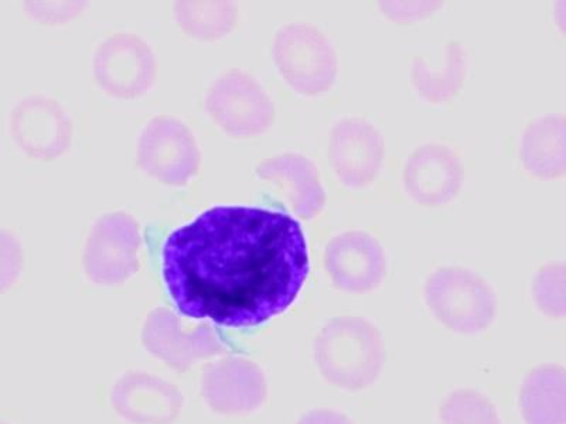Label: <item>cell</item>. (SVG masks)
I'll use <instances>...</instances> for the list:
<instances>
[{"label": "cell", "instance_id": "2", "mask_svg": "<svg viewBox=\"0 0 566 424\" xmlns=\"http://www.w3.org/2000/svg\"><path fill=\"white\" fill-rule=\"evenodd\" d=\"M315 361L325 380L346 391H361L380 377L384 342L380 331L361 317H338L316 337Z\"/></svg>", "mask_w": 566, "mask_h": 424}, {"label": "cell", "instance_id": "18", "mask_svg": "<svg viewBox=\"0 0 566 424\" xmlns=\"http://www.w3.org/2000/svg\"><path fill=\"white\" fill-rule=\"evenodd\" d=\"M523 159L531 173L545 179L565 171V120L563 116L541 118L524 136Z\"/></svg>", "mask_w": 566, "mask_h": 424}, {"label": "cell", "instance_id": "22", "mask_svg": "<svg viewBox=\"0 0 566 424\" xmlns=\"http://www.w3.org/2000/svg\"><path fill=\"white\" fill-rule=\"evenodd\" d=\"M22 267V245L9 231L0 230V295L17 283Z\"/></svg>", "mask_w": 566, "mask_h": 424}, {"label": "cell", "instance_id": "21", "mask_svg": "<svg viewBox=\"0 0 566 424\" xmlns=\"http://www.w3.org/2000/svg\"><path fill=\"white\" fill-rule=\"evenodd\" d=\"M535 301L545 315L563 317L565 315V267L551 265L541 271L534 282Z\"/></svg>", "mask_w": 566, "mask_h": 424}, {"label": "cell", "instance_id": "15", "mask_svg": "<svg viewBox=\"0 0 566 424\" xmlns=\"http://www.w3.org/2000/svg\"><path fill=\"white\" fill-rule=\"evenodd\" d=\"M403 181L417 203L447 204L462 184V168L452 150L438 145L424 146L407 161Z\"/></svg>", "mask_w": 566, "mask_h": 424}, {"label": "cell", "instance_id": "19", "mask_svg": "<svg viewBox=\"0 0 566 424\" xmlns=\"http://www.w3.org/2000/svg\"><path fill=\"white\" fill-rule=\"evenodd\" d=\"M175 13L187 34L205 42L222 38L235 23V8L227 2H179Z\"/></svg>", "mask_w": 566, "mask_h": 424}, {"label": "cell", "instance_id": "13", "mask_svg": "<svg viewBox=\"0 0 566 424\" xmlns=\"http://www.w3.org/2000/svg\"><path fill=\"white\" fill-rule=\"evenodd\" d=\"M325 266L340 290L366 293L380 285L387 264L380 242L366 232L336 236L326 247Z\"/></svg>", "mask_w": 566, "mask_h": 424}, {"label": "cell", "instance_id": "9", "mask_svg": "<svg viewBox=\"0 0 566 424\" xmlns=\"http://www.w3.org/2000/svg\"><path fill=\"white\" fill-rule=\"evenodd\" d=\"M94 75L105 93L115 98L135 99L154 85L156 59L138 35L115 34L95 53Z\"/></svg>", "mask_w": 566, "mask_h": 424}, {"label": "cell", "instance_id": "1", "mask_svg": "<svg viewBox=\"0 0 566 424\" xmlns=\"http://www.w3.org/2000/svg\"><path fill=\"white\" fill-rule=\"evenodd\" d=\"M164 279L181 315L255 327L296 300L310 275L301 224L280 211L216 206L171 232Z\"/></svg>", "mask_w": 566, "mask_h": 424}, {"label": "cell", "instance_id": "7", "mask_svg": "<svg viewBox=\"0 0 566 424\" xmlns=\"http://www.w3.org/2000/svg\"><path fill=\"white\" fill-rule=\"evenodd\" d=\"M139 168L161 183L185 186L200 168V150L185 124L169 116L151 119L138 144Z\"/></svg>", "mask_w": 566, "mask_h": 424}, {"label": "cell", "instance_id": "17", "mask_svg": "<svg viewBox=\"0 0 566 424\" xmlns=\"http://www.w3.org/2000/svg\"><path fill=\"white\" fill-rule=\"evenodd\" d=\"M527 424L566 423V375L563 367L543 365L525 378L520 395Z\"/></svg>", "mask_w": 566, "mask_h": 424}, {"label": "cell", "instance_id": "11", "mask_svg": "<svg viewBox=\"0 0 566 424\" xmlns=\"http://www.w3.org/2000/svg\"><path fill=\"white\" fill-rule=\"evenodd\" d=\"M10 135L30 158L52 160L69 149L73 125L62 105L32 95L14 106L10 115Z\"/></svg>", "mask_w": 566, "mask_h": 424}, {"label": "cell", "instance_id": "12", "mask_svg": "<svg viewBox=\"0 0 566 424\" xmlns=\"http://www.w3.org/2000/svg\"><path fill=\"white\" fill-rule=\"evenodd\" d=\"M185 398L174 383L145 372H128L111 391L118 416L134 424H171L179 417Z\"/></svg>", "mask_w": 566, "mask_h": 424}, {"label": "cell", "instance_id": "23", "mask_svg": "<svg viewBox=\"0 0 566 424\" xmlns=\"http://www.w3.org/2000/svg\"><path fill=\"white\" fill-rule=\"evenodd\" d=\"M297 424H353V422L340 412L318 409L307 413Z\"/></svg>", "mask_w": 566, "mask_h": 424}, {"label": "cell", "instance_id": "10", "mask_svg": "<svg viewBox=\"0 0 566 424\" xmlns=\"http://www.w3.org/2000/svg\"><path fill=\"white\" fill-rule=\"evenodd\" d=\"M266 391L264 372L245 358H222L207 365L201 377V396L219 415H244L256 411L264 403Z\"/></svg>", "mask_w": 566, "mask_h": 424}, {"label": "cell", "instance_id": "16", "mask_svg": "<svg viewBox=\"0 0 566 424\" xmlns=\"http://www.w3.org/2000/svg\"><path fill=\"white\" fill-rule=\"evenodd\" d=\"M258 177L271 181L290 201L292 211L311 220L326 203L325 190L312 161L297 155L276 156L265 160L256 170Z\"/></svg>", "mask_w": 566, "mask_h": 424}, {"label": "cell", "instance_id": "5", "mask_svg": "<svg viewBox=\"0 0 566 424\" xmlns=\"http://www.w3.org/2000/svg\"><path fill=\"white\" fill-rule=\"evenodd\" d=\"M140 244L139 225L133 216L125 212L101 216L85 245V274L97 285H120L139 269Z\"/></svg>", "mask_w": 566, "mask_h": 424}, {"label": "cell", "instance_id": "3", "mask_svg": "<svg viewBox=\"0 0 566 424\" xmlns=\"http://www.w3.org/2000/svg\"><path fill=\"white\" fill-rule=\"evenodd\" d=\"M427 303L443 326L460 335H476L492 325L495 296L482 277L462 267H443L427 283Z\"/></svg>", "mask_w": 566, "mask_h": 424}, {"label": "cell", "instance_id": "8", "mask_svg": "<svg viewBox=\"0 0 566 424\" xmlns=\"http://www.w3.org/2000/svg\"><path fill=\"white\" fill-rule=\"evenodd\" d=\"M142 344L171 370L186 372L195 363L229 352L214 328L201 325L186 331L174 311L159 307L142 328Z\"/></svg>", "mask_w": 566, "mask_h": 424}, {"label": "cell", "instance_id": "6", "mask_svg": "<svg viewBox=\"0 0 566 424\" xmlns=\"http://www.w3.org/2000/svg\"><path fill=\"white\" fill-rule=\"evenodd\" d=\"M207 110L227 134L247 138L264 134L274 124V104L256 80L241 71H230L212 84Z\"/></svg>", "mask_w": 566, "mask_h": 424}, {"label": "cell", "instance_id": "14", "mask_svg": "<svg viewBox=\"0 0 566 424\" xmlns=\"http://www.w3.org/2000/svg\"><path fill=\"white\" fill-rule=\"evenodd\" d=\"M381 135L361 119H345L333 129L331 160L338 180L350 189L371 183L381 169Z\"/></svg>", "mask_w": 566, "mask_h": 424}, {"label": "cell", "instance_id": "20", "mask_svg": "<svg viewBox=\"0 0 566 424\" xmlns=\"http://www.w3.org/2000/svg\"><path fill=\"white\" fill-rule=\"evenodd\" d=\"M441 417L444 424H502L492 401L472 389L451 393L443 402Z\"/></svg>", "mask_w": 566, "mask_h": 424}, {"label": "cell", "instance_id": "4", "mask_svg": "<svg viewBox=\"0 0 566 424\" xmlns=\"http://www.w3.org/2000/svg\"><path fill=\"white\" fill-rule=\"evenodd\" d=\"M274 57L282 77L300 94L326 93L335 83V50L315 28L306 24L283 28L276 34Z\"/></svg>", "mask_w": 566, "mask_h": 424}, {"label": "cell", "instance_id": "24", "mask_svg": "<svg viewBox=\"0 0 566 424\" xmlns=\"http://www.w3.org/2000/svg\"><path fill=\"white\" fill-rule=\"evenodd\" d=\"M0 424H8V423H4V422L0 421Z\"/></svg>", "mask_w": 566, "mask_h": 424}]
</instances>
